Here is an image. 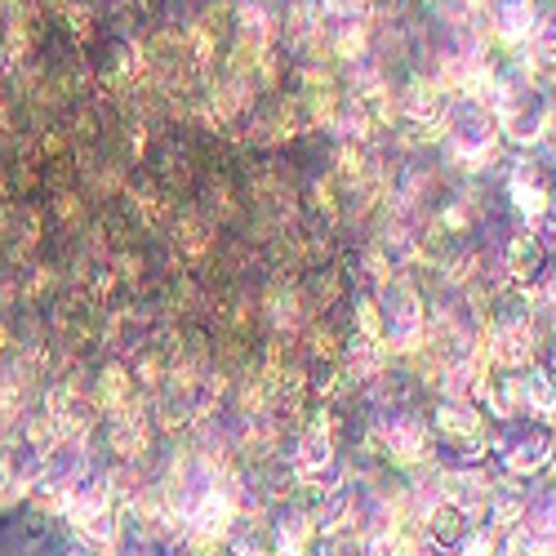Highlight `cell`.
<instances>
[{
	"label": "cell",
	"instance_id": "1",
	"mask_svg": "<svg viewBox=\"0 0 556 556\" xmlns=\"http://www.w3.org/2000/svg\"><path fill=\"white\" fill-rule=\"evenodd\" d=\"M441 134H445V143L458 161H468V165H485L498 148V121L485 103L477 99H454L445 108V121H441Z\"/></svg>",
	"mask_w": 556,
	"mask_h": 556
},
{
	"label": "cell",
	"instance_id": "2",
	"mask_svg": "<svg viewBox=\"0 0 556 556\" xmlns=\"http://www.w3.org/2000/svg\"><path fill=\"white\" fill-rule=\"evenodd\" d=\"M490 450L498 454L507 477H539V472L552 468V458H556V437L543 424L507 419V428L490 437Z\"/></svg>",
	"mask_w": 556,
	"mask_h": 556
},
{
	"label": "cell",
	"instance_id": "3",
	"mask_svg": "<svg viewBox=\"0 0 556 556\" xmlns=\"http://www.w3.org/2000/svg\"><path fill=\"white\" fill-rule=\"evenodd\" d=\"M379 312H383V343L392 352H419L428 339V312L424 299L409 281H392L379 290Z\"/></svg>",
	"mask_w": 556,
	"mask_h": 556
},
{
	"label": "cell",
	"instance_id": "4",
	"mask_svg": "<svg viewBox=\"0 0 556 556\" xmlns=\"http://www.w3.org/2000/svg\"><path fill=\"white\" fill-rule=\"evenodd\" d=\"M89 477V454L80 437H59L50 450H40V472H36V494L63 507V498Z\"/></svg>",
	"mask_w": 556,
	"mask_h": 556
},
{
	"label": "cell",
	"instance_id": "5",
	"mask_svg": "<svg viewBox=\"0 0 556 556\" xmlns=\"http://www.w3.org/2000/svg\"><path fill=\"white\" fill-rule=\"evenodd\" d=\"M330 468H334V414L320 409L307 424L299 450H294V477L320 490V481L330 477Z\"/></svg>",
	"mask_w": 556,
	"mask_h": 556
},
{
	"label": "cell",
	"instance_id": "6",
	"mask_svg": "<svg viewBox=\"0 0 556 556\" xmlns=\"http://www.w3.org/2000/svg\"><path fill=\"white\" fill-rule=\"evenodd\" d=\"M379 441L383 450L396 458V463H419L432 454V441H428V424L419 419V414H409V409H388L383 414V424H379Z\"/></svg>",
	"mask_w": 556,
	"mask_h": 556
},
{
	"label": "cell",
	"instance_id": "7",
	"mask_svg": "<svg viewBox=\"0 0 556 556\" xmlns=\"http://www.w3.org/2000/svg\"><path fill=\"white\" fill-rule=\"evenodd\" d=\"M432 428H437L445 441L463 445V441L485 437V414H481V405H477L472 396H445V401L437 405V414H432Z\"/></svg>",
	"mask_w": 556,
	"mask_h": 556
},
{
	"label": "cell",
	"instance_id": "8",
	"mask_svg": "<svg viewBox=\"0 0 556 556\" xmlns=\"http://www.w3.org/2000/svg\"><path fill=\"white\" fill-rule=\"evenodd\" d=\"M503 271L513 276L521 290H534L539 276L547 271V250H543V241L530 237V231H517V237L507 241V250H503Z\"/></svg>",
	"mask_w": 556,
	"mask_h": 556
},
{
	"label": "cell",
	"instance_id": "9",
	"mask_svg": "<svg viewBox=\"0 0 556 556\" xmlns=\"http://www.w3.org/2000/svg\"><path fill=\"white\" fill-rule=\"evenodd\" d=\"M490 23H494V36L503 45H526L534 23H539V5L534 0H494Z\"/></svg>",
	"mask_w": 556,
	"mask_h": 556
},
{
	"label": "cell",
	"instance_id": "10",
	"mask_svg": "<svg viewBox=\"0 0 556 556\" xmlns=\"http://www.w3.org/2000/svg\"><path fill=\"white\" fill-rule=\"evenodd\" d=\"M507 197H513V205H517L530 223H539L543 214H552V192L543 188V178H539L530 165H517L513 174H507Z\"/></svg>",
	"mask_w": 556,
	"mask_h": 556
},
{
	"label": "cell",
	"instance_id": "11",
	"mask_svg": "<svg viewBox=\"0 0 556 556\" xmlns=\"http://www.w3.org/2000/svg\"><path fill=\"white\" fill-rule=\"evenodd\" d=\"M468 517H463L458 513V507L454 503H445V498H437L432 507H428V521H424V530H428V543L437 547V552H454L458 543H463V534H468Z\"/></svg>",
	"mask_w": 556,
	"mask_h": 556
},
{
	"label": "cell",
	"instance_id": "12",
	"mask_svg": "<svg viewBox=\"0 0 556 556\" xmlns=\"http://www.w3.org/2000/svg\"><path fill=\"white\" fill-rule=\"evenodd\" d=\"M445 94H441V85H432V80H414L405 94H401V112L414 121V125H432V129H441V121H445Z\"/></svg>",
	"mask_w": 556,
	"mask_h": 556
},
{
	"label": "cell",
	"instance_id": "13",
	"mask_svg": "<svg viewBox=\"0 0 556 556\" xmlns=\"http://www.w3.org/2000/svg\"><path fill=\"white\" fill-rule=\"evenodd\" d=\"M63 513L72 517V526H76V521H89V517L112 513V485L99 481V477H85V481L63 498Z\"/></svg>",
	"mask_w": 556,
	"mask_h": 556
},
{
	"label": "cell",
	"instance_id": "14",
	"mask_svg": "<svg viewBox=\"0 0 556 556\" xmlns=\"http://www.w3.org/2000/svg\"><path fill=\"white\" fill-rule=\"evenodd\" d=\"M312 539H316V521L307 513H299V507L281 513V521H276V552L281 556H307Z\"/></svg>",
	"mask_w": 556,
	"mask_h": 556
},
{
	"label": "cell",
	"instance_id": "15",
	"mask_svg": "<svg viewBox=\"0 0 556 556\" xmlns=\"http://www.w3.org/2000/svg\"><path fill=\"white\" fill-rule=\"evenodd\" d=\"M454 556H503V530L485 526V521H472L463 543L454 547Z\"/></svg>",
	"mask_w": 556,
	"mask_h": 556
},
{
	"label": "cell",
	"instance_id": "16",
	"mask_svg": "<svg viewBox=\"0 0 556 556\" xmlns=\"http://www.w3.org/2000/svg\"><path fill=\"white\" fill-rule=\"evenodd\" d=\"M365 556H419V543H414L401 526L396 530H375L365 539Z\"/></svg>",
	"mask_w": 556,
	"mask_h": 556
},
{
	"label": "cell",
	"instance_id": "17",
	"mask_svg": "<svg viewBox=\"0 0 556 556\" xmlns=\"http://www.w3.org/2000/svg\"><path fill=\"white\" fill-rule=\"evenodd\" d=\"M76 534L89 543V547H99V552H112L121 530H116V517L103 513V517H89V521H76Z\"/></svg>",
	"mask_w": 556,
	"mask_h": 556
},
{
	"label": "cell",
	"instance_id": "18",
	"mask_svg": "<svg viewBox=\"0 0 556 556\" xmlns=\"http://www.w3.org/2000/svg\"><path fill=\"white\" fill-rule=\"evenodd\" d=\"M125 392H129L125 369H121V365H108V369H103V401H108L112 409H121V405H125Z\"/></svg>",
	"mask_w": 556,
	"mask_h": 556
},
{
	"label": "cell",
	"instance_id": "19",
	"mask_svg": "<svg viewBox=\"0 0 556 556\" xmlns=\"http://www.w3.org/2000/svg\"><path fill=\"white\" fill-rule=\"evenodd\" d=\"M67 556H89V552H67Z\"/></svg>",
	"mask_w": 556,
	"mask_h": 556
},
{
	"label": "cell",
	"instance_id": "20",
	"mask_svg": "<svg viewBox=\"0 0 556 556\" xmlns=\"http://www.w3.org/2000/svg\"><path fill=\"white\" fill-rule=\"evenodd\" d=\"M552 210H556V192H552Z\"/></svg>",
	"mask_w": 556,
	"mask_h": 556
}]
</instances>
